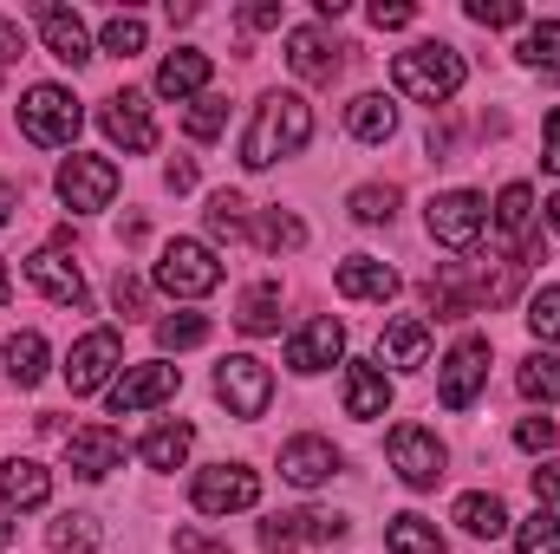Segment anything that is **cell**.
<instances>
[{
    "mask_svg": "<svg viewBox=\"0 0 560 554\" xmlns=\"http://www.w3.org/2000/svg\"><path fill=\"white\" fill-rule=\"evenodd\" d=\"M306 138H313V105H306L300 92H268V99L255 105L248 138H242V163H248V170H268L280 157H300Z\"/></svg>",
    "mask_w": 560,
    "mask_h": 554,
    "instance_id": "cell-1",
    "label": "cell"
},
{
    "mask_svg": "<svg viewBox=\"0 0 560 554\" xmlns=\"http://www.w3.org/2000/svg\"><path fill=\"white\" fill-rule=\"evenodd\" d=\"M392 79H398L405 99H418V105H443V99L463 92V53H456L450 39H418L411 53L392 59Z\"/></svg>",
    "mask_w": 560,
    "mask_h": 554,
    "instance_id": "cell-2",
    "label": "cell"
},
{
    "mask_svg": "<svg viewBox=\"0 0 560 554\" xmlns=\"http://www.w3.org/2000/svg\"><path fill=\"white\" fill-rule=\"evenodd\" d=\"M156 287L176 293V300H202V293H215V287H222V262H215V249L176 235V242L156 255Z\"/></svg>",
    "mask_w": 560,
    "mask_h": 554,
    "instance_id": "cell-3",
    "label": "cell"
},
{
    "mask_svg": "<svg viewBox=\"0 0 560 554\" xmlns=\"http://www.w3.org/2000/svg\"><path fill=\"white\" fill-rule=\"evenodd\" d=\"M79 125H85V112H79V99H72L66 85H33V92L20 99V131L33 143H46V150L72 143Z\"/></svg>",
    "mask_w": 560,
    "mask_h": 554,
    "instance_id": "cell-4",
    "label": "cell"
},
{
    "mask_svg": "<svg viewBox=\"0 0 560 554\" xmlns=\"http://www.w3.org/2000/svg\"><path fill=\"white\" fill-rule=\"evenodd\" d=\"M52 189H59V203L79 209V216L112 209V196H118V163H112V157H85V150H72V157L59 163Z\"/></svg>",
    "mask_w": 560,
    "mask_h": 554,
    "instance_id": "cell-5",
    "label": "cell"
},
{
    "mask_svg": "<svg viewBox=\"0 0 560 554\" xmlns=\"http://www.w3.org/2000/svg\"><path fill=\"white\" fill-rule=\"evenodd\" d=\"M482 379H489V339H482V333H463V339L443 353V366H436V399H443L450 412H469L476 392H482Z\"/></svg>",
    "mask_w": 560,
    "mask_h": 554,
    "instance_id": "cell-6",
    "label": "cell"
},
{
    "mask_svg": "<svg viewBox=\"0 0 560 554\" xmlns=\"http://www.w3.org/2000/svg\"><path fill=\"white\" fill-rule=\"evenodd\" d=\"M482 229H489V203L476 196V189H443V196H430V242H443V249H476L482 242Z\"/></svg>",
    "mask_w": 560,
    "mask_h": 554,
    "instance_id": "cell-7",
    "label": "cell"
},
{
    "mask_svg": "<svg viewBox=\"0 0 560 554\" xmlns=\"http://www.w3.org/2000/svg\"><path fill=\"white\" fill-rule=\"evenodd\" d=\"M189 503H196L202 516H235V509H255V503H261V476H255L248 463H209V470H196Z\"/></svg>",
    "mask_w": 560,
    "mask_h": 554,
    "instance_id": "cell-8",
    "label": "cell"
},
{
    "mask_svg": "<svg viewBox=\"0 0 560 554\" xmlns=\"http://www.w3.org/2000/svg\"><path fill=\"white\" fill-rule=\"evenodd\" d=\"M215 399L235 417H261L268 399H275V372H268L255 353H229V359L215 366Z\"/></svg>",
    "mask_w": 560,
    "mask_h": 554,
    "instance_id": "cell-9",
    "label": "cell"
},
{
    "mask_svg": "<svg viewBox=\"0 0 560 554\" xmlns=\"http://www.w3.org/2000/svg\"><path fill=\"white\" fill-rule=\"evenodd\" d=\"M118 366H125V339H118L112 326H92V333L72 346V359H66V385H72V399H92V392H105Z\"/></svg>",
    "mask_w": 560,
    "mask_h": 554,
    "instance_id": "cell-10",
    "label": "cell"
},
{
    "mask_svg": "<svg viewBox=\"0 0 560 554\" xmlns=\"http://www.w3.org/2000/svg\"><path fill=\"white\" fill-rule=\"evenodd\" d=\"M346 516H332V509H293V516H268L261 522V549L268 554H293L306 549V542H346Z\"/></svg>",
    "mask_w": 560,
    "mask_h": 554,
    "instance_id": "cell-11",
    "label": "cell"
},
{
    "mask_svg": "<svg viewBox=\"0 0 560 554\" xmlns=\"http://www.w3.org/2000/svg\"><path fill=\"white\" fill-rule=\"evenodd\" d=\"M385 450H392V470H398L411 489H436V476H443V443H436V430L398 424V430L385 437Z\"/></svg>",
    "mask_w": 560,
    "mask_h": 554,
    "instance_id": "cell-12",
    "label": "cell"
},
{
    "mask_svg": "<svg viewBox=\"0 0 560 554\" xmlns=\"http://www.w3.org/2000/svg\"><path fill=\"white\" fill-rule=\"evenodd\" d=\"M176 385H183V372L163 366V359H150V366H125V379H112V417L150 412V405L176 399Z\"/></svg>",
    "mask_w": 560,
    "mask_h": 554,
    "instance_id": "cell-13",
    "label": "cell"
},
{
    "mask_svg": "<svg viewBox=\"0 0 560 554\" xmlns=\"http://www.w3.org/2000/svg\"><path fill=\"white\" fill-rule=\"evenodd\" d=\"M66 463H72V476L105 483V476L125 463V437H118L112 424H85V430H72V437H66Z\"/></svg>",
    "mask_w": 560,
    "mask_h": 554,
    "instance_id": "cell-14",
    "label": "cell"
},
{
    "mask_svg": "<svg viewBox=\"0 0 560 554\" xmlns=\"http://www.w3.org/2000/svg\"><path fill=\"white\" fill-rule=\"evenodd\" d=\"M26 280H33L46 300H59V307H85V275H79V262H72L59 242H46L39 255H26Z\"/></svg>",
    "mask_w": 560,
    "mask_h": 554,
    "instance_id": "cell-15",
    "label": "cell"
},
{
    "mask_svg": "<svg viewBox=\"0 0 560 554\" xmlns=\"http://www.w3.org/2000/svg\"><path fill=\"white\" fill-rule=\"evenodd\" d=\"M339 53H346V46H332L319 26H293V33H287V66H293V79H306V85H332L339 66H346Z\"/></svg>",
    "mask_w": 560,
    "mask_h": 554,
    "instance_id": "cell-16",
    "label": "cell"
},
{
    "mask_svg": "<svg viewBox=\"0 0 560 554\" xmlns=\"http://www.w3.org/2000/svg\"><path fill=\"white\" fill-rule=\"evenodd\" d=\"M339 353H346V326H339L332 313L306 320V326H300V333L287 339V366H293L300 379H306V372H326V366H332Z\"/></svg>",
    "mask_w": 560,
    "mask_h": 554,
    "instance_id": "cell-17",
    "label": "cell"
},
{
    "mask_svg": "<svg viewBox=\"0 0 560 554\" xmlns=\"http://www.w3.org/2000/svg\"><path fill=\"white\" fill-rule=\"evenodd\" d=\"M280 476H287L293 489H319V483L339 476V450H332L326 437H287V443H280Z\"/></svg>",
    "mask_w": 560,
    "mask_h": 554,
    "instance_id": "cell-18",
    "label": "cell"
},
{
    "mask_svg": "<svg viewBox=\"0 0 560 554\" xmlns=\"http://www.w3.org/2000/svg\"><path fill=\"white\" fill-rule=\"evenodd\" d=\"M105 131H112V143H125L131 157H143V150H156V125H150V105H143V92H118V99H105Z\"/></svg>",
    "mask_w": 560,
    "mask_h": 554,
    "instance_id": "cell-19",
    "label": "cell"
},
{
    "mask_svg": "<svg viewBox=\"0 0 560 554\" xmlns=\"http://www.w3.org/2000/svg\"><path fill=\"white\" fill-rule=\"evenodd\" d=\"M392 412V379H385V366L378 359H352L346 366V417H359V424H372V417Z\"/></svg>",
    "mask_w": 560,
    "mask_h": 554,
    "instance_id": "cell-20",
    "label": "cell"
},
{
    "mask_svg": "<svg viewBox=\"0 0 560 554\" xmlns=\"http://www.w3.org/2000/svg\"><path fill=\"white\" fill-rule=\"evenodd\" d=\"M39 33H46V53L59 59V66H85L92 59V33H85V20L72 13V7H39Z\"/></svg>",
    "mask_w": 560,
    "mask_h": 554,
    "instance_id": "cell-21",
    "label": "cell"
},
{
    "mask_svg": "<svg viewBox=\"0 0 560 554\" xmlns=\"http://www.w3.org/2000/svg\"><path fill=\"white\" fill-rule=\"evenodd\" d=\"M46 496H52V470L46 463H33V457H7L0 463V503L7 509H46Z\"/></svg>",
    "mask_w": 560,
    "mask_h": 554,
    "instance_id": "cell-22",
    "label": "cell"
},
{
    "mask_svg": "<svg viewBox=\"0 0 560 554\" xmlns=\"http://www.w3.org/2000/svg\"><path fill=\"white\" fill-rule=\"evenodd\" d=\"M332 280H339L346 300H378V307H385V300L398 293V268H385L378 255H346Z\"/></svg>",
    "mask_w": 560,
    "mask_h": 554,
    "instance_id": "cell-23",
    "label": "cell"
},
{
    "mask_svg": "<svg viewBox=\"0 0 560 554\" xmlns=\"http://www.w3.org/2000/svg\"><path fill=\"white\" fill-rule=\"evenodd\" d=\"M209 72H215V66H209V53H196V46H176V53L156 66V92H163V99H176V105H183V99H202Z\"/></svg>",
    "mask_w": 560,
    "mask_h": 554,
    "instance_id": "cell-24",
    "label": "cell"
},
{
    "mask_svg": "<svg viewBox=\"0 0 560 554\" xmlns=\"http://www.w3.org/2000/svg\"><path fill=\"white\" fill-rule=\"evenodd\" d=\"M378 359L398 366V372H418L430 359V320H392L385 339H378Z\"/></svg>",
    "mask_w": 560,
    "mask_h": 554,
    "instance_id": "cell-25",
    "label": "cell"
},
{
    "mask_svg": "<svg viewBox=\"0 0 560 554\" xmlns=\"http://www.w3.org/2000/svg\"><path fill=\"white\" fill-rule=\"evenodd\" d=\"M456 529H463V535H476V542L509 535V509H502V496H489V489L456 496Z\"/></svg>",
    "mask_w": 560,
    "mask_h": 554,
    "instance_id": "cell-26",
    "label": "cell"
},
{
    "mask_svg": "<svg viewBox=\"0 0 560 554\" xmlns=\"http://www.w3.org/2000/svg\"><path fill=\"white\" fill-rule=\"evenodd\" d=\"M346 131H352L359 143H385L392 131H398V105H392L385 92H359L352 112H346Z\"/></svg>",
    "mask_w": 560,
    "mask_h": 554,
    "instance_id": "cell-27",
    "label": "cell"
},
{
    "mask_svg": "<svg viewBox=\"0 0 560 554\" xmlns=\"http://www.w3.org/2000/svg\"><path fill=\"white\" fill-rule=\"evenodd\" d=\"M495 235L515 242V249H528V235H535V189L528 183H509L495 196Z\"/></svg>",
    "mask_w": 560,
    "mask_h": 554,
    "instance_id": "cell-28",
    "label": "cell"
},
{
    "mask_svg": "<svg viewBox=\"0 0 560 554\" xmlns=\"http://www.w3.org/2000/svg\"><path fill=\"white\" fill-rule=\"evenodd\" d=\"M46 359H52V353H46L39 333H13V339H7V379H13L20 392H33V385L46 379Z\"/></svg>",
    "mask_w": 560,
    "mask_h": 554,
    "instance_id": "cell-29",
    "label": "cell"
},
{
    "mask_svg": "<svg viewBox=\"0 0 560 554\" xmlns=\"http://www.w3.org/2000/svg\"><path fill=\"white\" fill-rule=\"evenodd\" d=\"M189 450H196V430H189V424H156V430L138 443V457L150 463V470H176Z\"/></svg>",
    "mask_w": 560,
    "mask_h": 554,
    "instance_id": "cell-30",
    "label": "cell"
},
{
    "mask_svg": "<svg viewBox=\"0 0 560 554\" xmlns=\"http://www.w3.org/2000/svg\"><path fill=\"white\" fill-rule=\"evenodd\" d=\"M235 326H242V333H255V339H261V333H275V326H280V280H255V287L242 293Z\"/></svg>",
    "mask_w": 560,
    "mask_h": 554,
    "instance_id": "cell-31",
    "label": "cell"
},
{
    "mask_svg": "<svg viewBox=\"0 0 560 554\" xmlns=\"http://www.w3.org/2000/svg\"><path fill=\"white\" fill-rule=\"evenodd\" d=\"M515 385H522V399L555 405V399H560V353H528V359H522V372H515Z\"/></svg>",
    "mask_w": 560,
    "mask_h": 554,
    "instance_id": "cell-32",
    "label": "cell"
},
{
    "mask_svg": "<svg viewBox=\"0 0 560 554\" xmlns=\"http://www.w3.org/2000/svg\"><path fill=\"white\" fill-rule=\"evenodd\" d=\"M385 554H450V549H443V535H436L423 516H392V529H385Z\"/></svg>",
    "mask_w": 560,
    "mask_h": 554,
    "instance_id": "cell-33",
    "label": "cell"
},
{
    "mask_svg": "<svg viewBox=\"0 0 560 554\" xmlns=\"http://www.w3.org/2000/svg\"><path fill=\"white\" fill-rule=\"evenodd\" d=\"M202 216H209V235H215V242H242V235H248V203H242L235 189H215Z\"/></svg>",
    "mask_w": 560,
    "mask_h": 554,
    "instance_id": "cell-34",
    "label": "cell"
},
{
    "mask_svg": "<svg viewBox=\"0 0 560 554\" xmlns=\"http://www.w3.org/2000/svg\"><path fill=\"white\" fill-rule=\"evenodd\" d=\"M46 549L52 554H92L98 549V516H59L46 529Z\"/></svg>",
    "mask_w": 560,
    "mask_h": 554,
    "instance_id": "cell-35",
    "label": "cell"
},
{
    "mask_svg": "<svg viewBox=\"0 0 560 554\" xmlns=\"http://www.w3.org/2000/svg\"><path fill=\"white\" fill-rule=\"evenodd\" d=\"M522 66H541V72H560V20H535L528 39L515 46Z\"/></svg>",
    "mask_w": 560,
    "mask_h": 554,
    "instance_id": "cell-36",
    "label": "cell"
},
{
    "mask_svg": "<svg viewBox=\"0 0 560 554\" xmlns=\"http://www.w3.org/2000/svg\"><path fill=\"white\" fill-rule=\"evenodd\" d=\"M255 242H261L268 255H287V249H300V242H306V222H300V216H287V209H268V216L255 222Z\"/></svg>",
    "mask_w": 560,
    "mask_h": 554,
    "instance_id": "cell-37",
    "label": "cell"
},
{
    "mask_svg": "<svg viewBox=\"0 0 560 554\" xmlns=\"http://www.w3.org/2000/svg\"><path fill=\"white\" fill-rule=\"evenodd\" d=\"M209 339V320L202 313H170V320H156V346L163 353H189V346H202Z\"/></svg>",
    "mask_w": 560,
    "mask_h": 554,
    "instance_id": "cell-38",
    "label": "cell"
},
{
    "mask_svg": "<svg viewBox=\"0 0 560 554\" xmlns=\"http://www.w3.org/2000/svg\"><path fill=\"white\" fill-rule=\"evenodd\" d=\"M515 554H560V516L555 509H535V516L515 529Z\"/></svg>",
    "mask_w": 560,
    "mask_h": 554,
    "instance_id": "cell-39",
    "label": "cell"
},
{
    "mask_svg": "<svg viewBox=\"0 0 560 554\" xmlns=\"http://www.w3.org/2000/svg\"><path fill=\"white\" fill-rule=\"evenodd\" d=\"M143 39H150V33H143L138 13H112V20H105V33H98V46H105V53H118V59L143 53Z\"/></svg>",
    "mask_w": 560,
    "mask_h": 554,
    "instance_id": "cell-40",
    "label": "cell"
},
{
    "mask_svg": "<svg viewBox=\"0 0 560 554\" xmlns=\"http://www.w3.org/2000/svg\"><path fill=\"white\" fill-rule=\"evenodd\" d=\"M359 222H392L398 216V189L392 183H365V189H352V203H346Z\"/></svg>",
    "mask_w": 560,
    "mask_h": 554,
    "instance_id": "cell-41",
    "label": "cell"
},
{
    "mask_svg": "<svg viewBox=\"0 0 560 554\" xmlns=\"http://www.w3.org/2000/svg\"><path fill=\"white\" fill-rule=\"evenodd\" d=\"M222 125H229V105H222V99H209V92H202V99L189 105V118H183V131H189L196 143L222 138Z\"/></svg>",
    "mask_w": 560,
    "mask_h": 554,
    "instance_id": "cell-42",
    "label": "cell"
},
{
    "mask_svg": "<svg viewBox=\"0 0 560 554\" xmlns=\"http://www.w3.org/2000/svg\"><path fill=\"white\" fill-rule=\"evenodd\" d=\"M528 326H535V339H560V287H541L528 300Z\"/></svg>",
    "mask_w": 560,
    "mask_h": 554,
    "instance_id": "cell-43",
    "label": "cell"
},
{
    "mask_svg": "<svg viewBox=\"0 0 560 554\" xmlns=\"http://www.w3.org/2000/svg\"><path fill=\"white\" fill-rule=\"evenodd\" d=\"M515 443L535 450V457H548V450L560 443V424L555 417H522V424H515Z\"/></svg>",
    "mask_w": 560,
    "mask_h": 554,
    "instance_id": "cell-44",
    "label": "cell"
},
{
    "mask_svg": "<svg viewBox=\"0 0 560 554\" xmlns=\"http://www.w3.org/2000/svg\"><path fill=\"white\" fill-rule=\"evenodd\" d=\"M469 20H476V26H522L528 13H522L515 0H469Z\"/></svg>",
    "mask_w": 560,
    "mask_h": 554,
    "instance_id": "cell-45",
    "label": "cell"
},
{
    "mask_svg": "<svg viewBox=\"0 0 560 554\" xmlns=\"http://www.w3.org/2000/svg\"><path fill=\"white\" fill-rule=\"evenodd\" d=\"M411 20H418L411 0H378V7H372V26H378V33H398V26H411Z\"/></svg>",
    "mask_w": 560,
    "mask_h": 554,
    "instance_id": "cell-46",
    "label": "cell"
},
{
    "mask_svg": "<svg viewBox=\"0 0 560 554\" xmlns=\"http://www.w3.org/2000/svg\"><path fill=\"white\" fill-rule=\"evenodd\" d=\"M112 307L131 320V313L143 307V280H138V275H118V280H112Z\"/></svg>",
    "mask_w": 560,
    "mask_h": 554,
    "instance_id": "cell-47",
    "label": "cell"
},
{
    "mask_svg": "<svg viewBox=\"0 0 560 554\" xmlns=\"http://www.w3.org/2000/svg\"><path fill=\"white\" fill-rule=\"evenodd\" d=\"M20 53H26V33H20V20H0V72H7Z\"/></svg>",
    "mask_w": 560,
    "mask_h": 554,
    "instance_id": "cell-48",
    "label": "cell"
},
{
    "mask_svg": "<svg viewBox=\"0 0 560 554\" xmlns=\"http://www.w3.org/2000/svg\"><path fill=\"white\" fill-rule=\"evenodd\" d=\"M541 163L560 176V105L548 112V131H541Z\"/></svg>",
    "mask_w": 560,
    "mask_h": 554,
    "instance_id": "cell-49",
    "label": "cell"
},
{
    "mask_svg": "<svg viewBox=\"0 0 560 554\" xmlns=\"http://www.w3.org/2000/svg\"><path fill=\"white\" fill-rule=\"evenodd\" d=\"M176 554H229L222 542H209L202 529H176Z\"/></svg>",
    "mask_w": 560,
    "mask_h": 554,
    "instance_id": "cell-50",
    "label": "cell"
},
{
    "mask_svg": "<svg viewBox=\"0 0 560 554\" xmlns=\"http://www.w3.org/2000/svg\"><path fill=\"white\" fill-rule=\"evenodd\" d=\"M242 26L268 33V26H280V7H275V0H255V7H242Z\"/></svg>",
    "mask_w": 560,
    "mask_h": 554,
    "instance_id": "cell-51",
    "label": "cell"
},
{
    "mask_svg": "<svg viewBox=\"0 0 560 554\" xmlns=\"http://www.w3.org/2000/svg\"><path fill=\"white\" fill-rule=\"evenodd\" d=\"M535 496H541V503H560V457L535 470Z\"/></svg>",
    "mask_w": 560,
    "mask_h": 554,
    "instance_id": "cell-52",
    "label": "cell"
},
{
    "mask_svg": "<svg viewBox=\"0 0 560 554\" xmlns=\"http://www.w3.org/2000/svg\"><path fill=\"white\" fill-rule=\"evenodd\" d=\"M163 183H170V189H196V163H189V157H176V163L163 170Z\"/></svg>",
    "mask_w": 560,
    "mask_h": 554,
    "instance_id": "cell-53",
    "label": "cell"
},
{
    "mask_svg": "<svg viewBox=\"0 0 560 554\" xmlns=\"http://www.w3.org/2000/svg\"><path fill=\"white\" fill-rule=\"evenodd\" d=\"M13 209H20V189H13V183H0V229L13 222Z\"/></svg>",
    "mask_w": 560,
    "mask_h": 554,
    "instance_id": "cell-54",
    "label": "cell"
},
{
    "mask_svg": "<svg viewBox=\"0 0 560 554\" xmlns=\"http://www.w3.org/2000/svg\"><path fill=\"white\" fill-rule=\"evenodd\" d=\"M548 229L560 235V189H555V203H548Z\"/></svg>",
    "mask_w": 560,
    "mask_h": 554,
    "instance_id": "cell-55",
    "label": "cell"
},
{
    "mask_svg": "<svg viewBox=\"0 0 560 554\" xmlns=\"http://www.w3.org/2000/svg\"><path fill=\"white\" fill-rule=\"evenodd\" d=\"M13 535H20V529H13V522H0V549H13Z\"/></svg>",
    "mask_w": 560,
    "mask_h": 554,
    "instance_id": "cell-56",
    "label": "cell"
},
{
    "mask_svg": "<svg viewBox=\"0 0 560 554\" xmlns=\"http://www.w3.org/2000/svg\"><path fill=\"white\" fill-rule=\"evenodd\" d=\"M7 293H13V280H7V262H0V307H7Z\"/></svg>",
    "mask_w": 560,
    "mask_h": 554,
    "instance_id": "cell-57",
    "label": "cell"
}]
</instances>
